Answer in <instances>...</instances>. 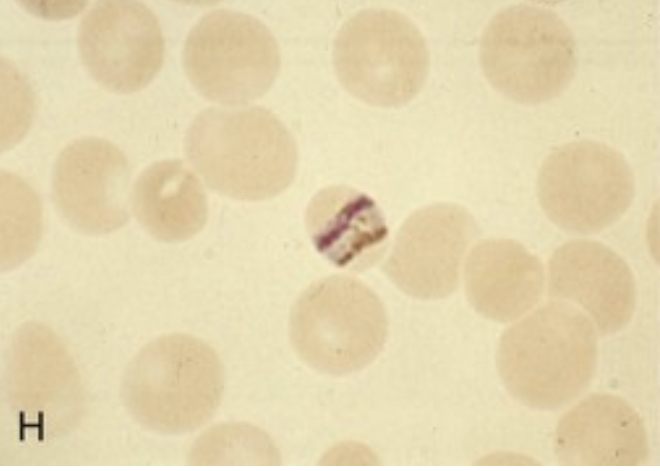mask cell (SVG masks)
<instances>
[{
    "label": "cell",
    "instance_id": "2",
    "mask_svg": "<svg viewBox=\"0 0 660 471\" xmlns=\"http://www.w3.org/2000/svg\"><path fill=\"white\" fill-rule=\"evenodd\" d=\"M597 351V334L589 317L567 302L550 301L502 334L497 369L518 402L553 410L589 386Z\"/></svg>",
    "mask_w": 660,
    "mask_h": 471
},
{
    "label": "cell",
    "instance_id": "17",
    "mask_svg": "<svg viewBox=\"0 0 660 471\" xmlns=\"http://www.w3.org/2000/svg\"><path fill=\"white\" fill-rule=\"evenodd\" d=\"M133 211L151 236L179 242L204 227L207 197L197 176L182 161L161 160L147 167L136 180Z\"/></svg>",
    "mask_w": 660,
    "mask_h": 471
},
{
    "label": "cell",
    "instance_id": "15",
    "mask_svg": "<svg viewBox=\"0 0 660 471\" xmlns=\"http://www.w3.org/2000/svg\"><path fill=\"white\" fill-rule=\"evenodd\" d=\"M305 223L316 250L349 271L373 266L382 257L389 236L377 203L345 185L318 191L307 206Z\"/></svg>",
    "mask_w": 660,
    "mask_h": 471
},
{
    "label": "cell",
    "instance_id": "18",
    "mask_svg": "<svg viewBox=\"0 0 660 471\" xmlns=\"http://www.w3.org/2000/svg\"><path fill=\"white\" fill-rule=\"evenodd\" d=\"M41 233V206L31 187L1 173V269L9 270L35 251Z\"/></svg>",
    "mask_w": 660,
    "mask_h": 471
},
{
    "label": "cell",
    "instance_id": "13",
    "mask_svg": "<svg viewBox=\"0 0 660 471\" xmlns=\"http://www.w3.org/2000/svg\"><path fill=\"white\" fill-rule=\"evenodd\" d=\"M548 295L583 308L602 336L626 326L636 305V285L628 264L610 247L590 239L571 240L553 252Z\"/></svg>",
    "mask_w": 660,
    "mask_h": 471
},
{
    "label": "cell",
    "instance_id": "5",
    "mask_svg": "<svg viewBox=\"0 0 660 471\" xmlns=\"http://www.w3.org/2000/svg\"><path fill=\"white\" fill-rule=\"evenodd\" d=\"M480 63L489 83L516 102L538 104L558 96L577 66L574 35L552 10L518 4L485 27Z\"/></svg>",
    "mask_w": 660,
    "mask_h": 471
},
{
    "label": "cell",
    "instance_id": "9",
    "mask_svg": "<svg viewBox=\"0 0 660 471\" xmlns=\"http://www.w3.org/2000/svg\"><path fill=\"white\" fill-rule=\"evenodd\" d=\"M478 235V224L465 208L450 203L425 206L402 224L383 270L413 298H445L458 287L463 257Z\"/></svg>",
    "mask_w": 660,
    "mask_h": 471
},
{
    "label": "cell",
    "instance_id": "4",
    "mask_svg": "<svg viewBox=\"0 0 660 471\" xmlns=\"http://www.w3.org/2000/svg\"><path fill=\"white\" fill-rule=\"evenodd\" d=\"M289 333L295 351L308 366L344 376L363 369L380 354L388 318L369 286L346 275H331L298 297L290 313Z\"/></svg>",
    "mask_w": 660,
    "mask_h": 471
},
{
    "label": "cell",
    "instance_id": "16",
    "mask_svg": "<svg viewBox=\"0 0 660 471\" xmlns=\"http://www.w3.org/2000/svg\"><path fill=\"white\" fill-rule=\"evenodd\" d=\"M541 260L520 242L492 238L478 242L464 267L467 299L483 317L501 323L517 320L541 299Z\"/></svg>",
    "mask_w": 660,
    "mask_h": 471
},
{
    "label": "cell",
    "instance_id": "20",
    "mask_svg": "<svg viewBox=\"0 0 660 471\" xmlns=\"http://www.w3.org/2000/svg\"><path fill=\"white\" fill-rule=\"evenodd\" d=\"M31 91L19 72L1 61V149L17 143L28 130L33 116Z\"/></svg>",
    "mask_w": 660,
    "mask_h": 471
},
{
    "label": "cell",
    "instance_id": "3",
    "mask_svg": "<svg viewBox=\"0 0 660 471\" xmlns=\"http://www.w3.org/2000/svg\"><path fill=\"white\" fill-rule=\"evenodd\" d=\"M224 369L215 350L192 335L173 333L146 344L127 365L121 395L130 415L164 435L192 432L218 409Z\"/></svg>",
    "mask_w": 660,
    "mask_h": 471
},
{
    "label": "cell",
    "instance_id": "1",
    "mask_svg": "<svg viewBox=\"0 0 660 471\" xmlns=\"http://www.w3.org/2000/svg\"><path fill=\"white\" fill-rule=\"evenodd\" d=\"M185 152L209 188L238 200L259 201L284 191L297 165L296 142L269 110L209 108L185 136Z\"/></svg>",
    "mask_w": 660,
    "mask_h": 471
},
{
    "label": "cell",
    "instance_id": "12",
    "mask_svg": "<svg viewBox=\"0 0 660 471\" xmlns=\"http://www.w3.org/2000/svg\"><path fill=\"white\" fill-rule=\"evenodd\" d=\"M8 369L12 404L26 427L45 436L75 419L82 401L80 381L67 350L47 326L29 322L18 329Z\"/></svg>",
    "mask_w": 660,
    "mask_h": 471
},
{
    "label": "cell",
    "instance_id": "8",
    "mask_svg": "<svg viewBox=\"0 0 660 471\" xmlns=\"http://www.w3.org/2000/svg\"><path fill=\"white\" fill-rule=\"evenodd\" d=\"M188 79L206 99L243 105L262 96L280 67L276 39L257 18L218 9L190 30L183 48Z\"/></svg>",
    "mask_w": 660,
    "mask_h": 471
},
{
    "label": "cell",
    "instance_id": "10",
    "mask_svg": "<svg viewBox=\"0 0 660 471\" xmlns=\"http://www.w3.org/2000/svg\"><path fill=\"white\" fill-rule=\"evenodd\" d=\"M78 48L91 76L118 93L144 88L164 56L159 21L138 1L97 2L80 22Z\"/></svg>",
    "mask_w": 660,
    "mask_h": 471
},
{
    "label": "cell",
    "instance_id": "7",
    "mask_svg": "<svg viewBox=\"0 0 660 471\" xmlns=\"http://www.w3.org/2000/svg\"><path fill=\"white\" fill-rule=\"evenodd\" d=\"M539 203L561 229L581 235L601 232L619 220L635 195V177L624 156L594 140L553 149L537 178Z\"/></svg>",
    "mask_w": 660,
    "mask_h": 471
},
{
    "label": "cell",
    "instance_id": "14",
    "mask_svg": "<svg viewBox=\"0 0 660 471\" xmlns=\"http://www.w3.org/2000/svg\"><path fill=\"white\" fill-rule=\"evenodd\" d=\"M554 452L565 466H640L649 445L640 414L626 400L595 393L560 419Z\"/></svg>",
    "mask_w": 660,
    "mask_h": 471
},
{
    "label": "cell",
    "instance_id": "11",
    "mask_svg": "<svg viewBox=\"0 0 660 471\" xmlns=\"http://www.w3.org/2000/svg\"><path fill=\"white\" fill-rule=\"evenodd\" d=\"M130 169L113 143L84 137L58 155L52 176L57 211L77 231L103 235L128 221Z\"/></svg>",
    "mask_w": 660,
    "mask_h": 471
},
{
    "label": "cell",
    "instance_id": "19",
    "mask_svg": "<svg viewBox=\"0 0 660 471\" xmlns=\"http://www.w3.org/2000/svg\"><path fill=\"white\" fill-rule=\"evenodd\" d=\"M279 458L272 442L259 429L241 423L212 427L190 452L191 465H274Z\"/></svg>",
    "mask_w": 660,
    "mask_h": 471
},
{
    "label": "cell",
    "instance_id": "6",
    "mask_svg": "<svg viewBox=\"0 0 660 471\" xmlns=\"http://www.w3.org/2000/svg\"><path fill=\"white\" fill-rule=\"evenodd\" d=\"M341 84L356 98L380 107L409 102L422 88L429 51L417 26L404 14L371 8L339 30L333 49Z\"/></svg>",
    "mask_w": 660,
    "mask_h": 471
}]
</instances>
